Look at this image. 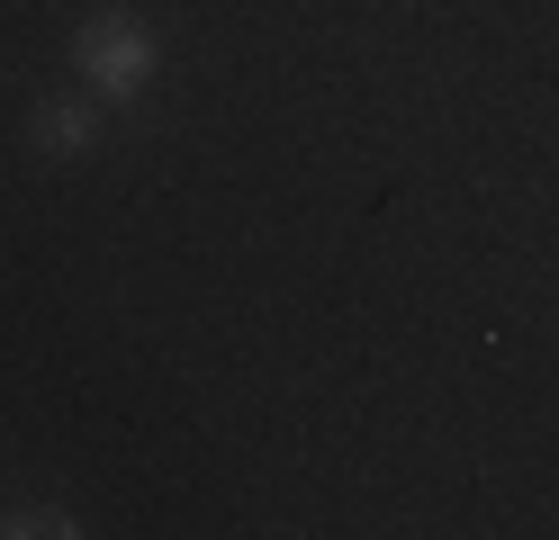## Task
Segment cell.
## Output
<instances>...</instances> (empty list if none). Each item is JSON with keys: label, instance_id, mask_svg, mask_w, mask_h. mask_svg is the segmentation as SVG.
<instances>
[{"label": "cell", "instance_id": "6da1fadb", "mask_svg": "<svg viewBox=\"0 0 559 540\" xmlns=\"http://www.w3.org/2000/svg\"><path fill=\"white\" fill-rule=\"evenodd\" d=\"M73 72H82L99 99H135V91L154 82V36H145V19H127V10L82 19V27H73Z\"/></svg>", "mask_w": 559, "mask_h": 540}, {"label": "cell", "instance_id": "7a4b0ae2", "mask_svg": "<svg viewBox=\"0 0 559 540\" xmlns=\"http://www.w3.org/2000/svg\"><path fill=\"white\" fill-rule=\"evenodd\" d=\"M27 135H37V154H46V163H73V154H91L99 118H91L82 99H37V118H27Z\"/></svg>", "mask_w": 559, "mask_h": 540}, {"label": "cell", "instance_id": "3957f363", "mask_svg": "<svg viewBox=\"0 0 559 540\" xmlns=\"http://www.w3.org/2000/svg\"><path fill=\"white\" fill-rule=\"evenodd\" d=\"M0 531H19V540H55V531H63V540H73L82 523H73V514H55V504H27V514H19V523H0Z\"/></svg>", "mask_w": 559, "mask_h": 540}]
</instances>
